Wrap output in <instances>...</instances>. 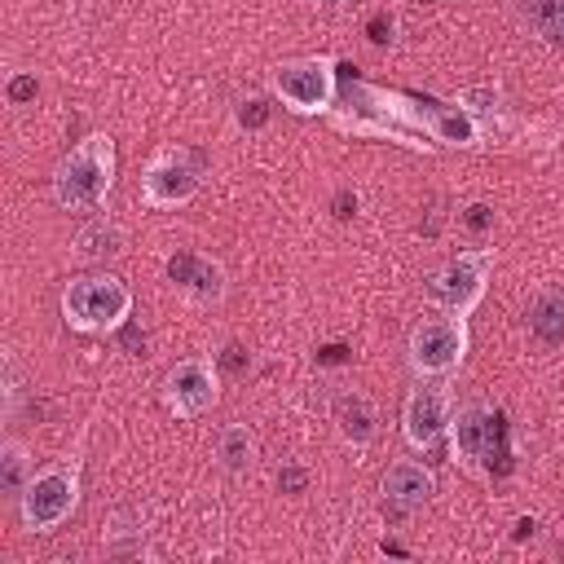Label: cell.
<instances>
[{
  "label": "cell",
  "instance_id": "6da1fadb",
  "mask_svg": "<svg viewBox=\"0 0 564 564\" xmlns=\"http://www.w3.org/2000/svg\"><path fill=\"white\" fill-rule=\"evenodd\" d=\"M335 123L357 137H388V141H405V145H427V141L471 145L480 137L476 119L463 106L423 101L414 93H388V88H375L361 79L339 84Z\"/></svg>",
  "mask_w": 564,
  "mask_h": 564
},
{
  "label": "cell",
  "instance_id": "7a4b0ae2",
  "mask_svg": "<svg viewBox=\"0 0 564 564\" xmlns=\"http://www.w3.org/2000/svg\"><path fill=\"white\" fill-rule=\"evenodd\" d=\"M110 185H115V141L106 132H88L53 167V203L62 212H88L106 203Z\"/></svg>",
  "mask_w": 564,
  "mask_h": 564
},
{
  "label": "cell",
  "instance_id": "3957f363",
  "mask_svg": "<svg viewBox=\"0 0 564 564\" xmlns=\"http://www.w3.org/2000/svg\"><path fill=\"white\" fill-rule=\"evenodd\" d=\"M62 317L84 335H115L132 317V291L110 273H84L62 286Z\"/></svg>",
  "mask_w": 564,
  "mask_h": 564
},
{
  "label": "cell",
  "instance_id": "277c9868",
  "mask_svg": "<svg viewBox=\"0 0 564 564\" xmlns=\"http://www.w3.org/2000/svg\"><path fill=\"white\" fill-rule=\"evenodd\" d=\"M405 357H410V370L419 379L454 375L467 357V322L458 313H427L423 322H414Z\"/></svg>",
  "mask_w": 564,
  "mask_h": 564
},
{
  "label": "cell",
  "instance_id": "5b68a950",
  "mask_svg": "<svg viewBox=\"0 0 564 564\" xmlns=\"http://www.w3.org/2000/svg\"><path fill=\"white\" fill-rule=\"evenodd\" d=\"M449 445H454V458H463L467 467H489V471L511 467L507 419L498 410H489L485 401H471L449 419Z\"/></svg>",
  "mask_w": 564,
  "mask_h": 564
},
{
  "label": "cell",
  "instance_id": "8992f818",
  "mask_svg": "<svg viewBox=\"0 0 564 564\" xmlns=\"http://www.w3.org/2000/svg\"><path fill=\"white\" fill-rule=\"evenodd\" d=\"M273 93L282 97L286 110L295 115H322V110H335V97H339V70H335V57H291L273 70Z\"/></svg>",
  "mask_w": 564,
  "mask_h": 564
},
{
  "label": "cell",
  "instance_id": "52a82bcc",
  "mask_svg": "<svg viewBox=\"0 0 564 564\" xmlns=\"http://www.w3.org/2000/svg\"><path fill=\"white\" fill-rule=\"evenodd\" d=\"M489 269H494V247H476V251H458L449 256L432 278H427V300L441 304L445 313L467 317L489 286Z\"/></svg>",
  "mask_w": 564,
  "mask_h": 564
},
{
  "label": "cell",
  "instance_id": "ba28073f",
  "mask_svg": "<svg viewBox=\"0 0 564 564\" xmlns=\"http://www.w3.org/2000/svg\"><path fill=\"white\" fill-rule=\"evenodd\" d=\"M75 502H79V471L57 463L26 480V489L18 494V516L31 533H48L75 511Z\"/></svg>",
  "mask_w": 564,
  "mask_h": 564
},
{
  "label": "cell",
  "instance_id": "9c48e42d",
  "mask_svg": "<svg viewBox=\"0 0 564 564\" xmlns=\"http://www.w3.org/2000/svg\"><path fill=\"white\" fill-rule=\"evenodd\" d=\"M203 185V154L189 145L159 150L141 172V203L145 207H181Z\"/></svg>",
  "mask_w": 564,
  "mask_h": 564
},
{
  "label": "cell",
  "instance_id": "30bf717a",
  "mask_svg": "<svg viewBox=\"0 0 564 564\" xmlns=\"http://www.w3.org/2000/svg\"><path fill=\"white\" fill-rule=\"evenodd\" d=\"M220 401V379L207 357H185L163 379V405L176 419H203Z\"/></svg>",
  "mask_w": 564,
  "mask_h": 564
},
{
  "label": "cell",
  "instance_id": "8fae6325",
  "mask_svg": "<svg viewBox=\"0 0 564 564\" xmlns=\"http://www.w3.org/2000/svg\"><path fill=\"white\" fill-rule=\"evenodd\" d=\"M449 419H454V401L441 383H419L410 397H405V410H401V432L405 441L427 454L436 449L445 436H449Z\"/></svg>",
  "mask_w": 564,
  "mask_h": 564
},
{
  "label": "cell",
  "instance_id": "7c38bea8",
  "mask_svg": "<svg viewBox=\"0 0 564 564\" xmlns=\"http://www.w3.org/2000/svg\"><path fill=\"white\" fill-rule=\"evenodd\" d=\"M163 273H167V282L176 291H185L198 304H212V300L225 295V269L203 251H172L163 260Z\"/></svg>",
  "mask_w": 564,
  "mask_h": 564
},
{
  "label": "cell",
  "instance_id": "4fadbf2b",
  "mask_svg": "<svg viewBox=\"0 0 564 564\" xmlns=\"http://www.w3.org/2000/svg\"><path fill=\"white\" fill-rule=\"evenodd\" d=\"M436 494V476L427 463H414V458H397L388 471H383V498L401 511H419L427 507Z\"/></svg>",
  "mask_w": 564,
  "mask_h": 564
},
{
  "label": "cell",
  "instance_id": "5bb4252c",
  "mask_svg": "<svg viewBox=\"0 0 564 564\" xmlns=\"http://www.w3.org/2000/svg\"><path fill=\"white\" fill-rule=\"evenodd\" d=\"M335 432L344 445H370L379 436V410L366 392H344L335 401Z\"/></svg>",
  "mask_w": 564,
  "mask_h": 564
},
{
  "label": "cell",
  "instance_id": "9a60e30c",
  "mask_svg": "<svg viewBox=\"0 0 564 564\" xmlns=\"http://www.w3.org/2000/svg\"><path fill=\"white\" fill-rule=\"evenodd\" d=\"M216 463L229 471V476H242L256 467V436L242 427V423H229L216 432Z\"/></svg>",
  "mask_w": 564,
  "mask_h": 564
},
{
  "label": "cell",
  "instance_id": "2e32d148",
  "mask_svg": "<svg viewBox=\"0 0 564 564\" xmlns=\"http://www.w3.org/2000/svg\"><path fill=\"white\" fill-rule=\"evenodd\" d=\"M529 330L542 344H564V291H538L529 304Z\"/></svg>",
  "mask_w": 564,
  "mask_h": 564
},
{
  "label": "cell",
  "instance_id": "e0dca14e",
  "mask_svg": "<svg viewBox=\"0 0 564 564\" xmlns=\"http://www.w3.org/2000/svg\"><path fill=\"white\" fill-rule=\"evenodd\" d=\"M123 251V229L115 220H93L75 234V256L79 260H110Z\"/></svg>",
  "mask_w": 564,
  "mask_h": 564
},
{
  "label": "cell",
  "instance_id": "ac0fdd59",
  "mask_svg": "<svg viewBox=\"0 0 564 564\" xmlns=\"http://www.w3.org/2000/svg\"><path fill=\"white\" fill-rule=\"evenodd\" d=\"M516 9L546 44H564V0H516Z\"/></svg>",
  "mask_w": 564,
  "mask_h": 564
},
{
  "label": "cell",
  "instance_id": "d6986e66",
  "mask_svg": "<svg viewBox=\"0 0 564 564\" xmlns=\"http://www.w3.org/2000/svg\"><path fill=\"white\" fill-rule=\"evenodd\" d=\"M26 445L22 441H4L0 445V489L9 494V498H18L22 489H26Z\"/></svg>",
  "mask_w": 564,
  "mask_h": 564
},
{
  "label": "cell",
  "instance_id": "ffe728a7",
  "mask_svg": "<svg viewBox=\"0 0 564 564\" xmlns=\"http://www.w3.org/2000/svg\"><path fill=\"white\" fill-rule=\"evenodd\" d=\"M269 115H273V110H269V101H264V97H247V101H238V123H242V128H251V132H256V128H264V123H269Z\"/></svg>",
  "mask_w": 564,
  "mask_h": 564
},
{
  "label": "cell",
  "instance_id": "44dd1931",
  "mask_svg": "<svg viewBox=\"0 0 564 564\" xmlns=\"http://www.w3.org/2000/svg\"><path fill=\"white\" fill-rule=\"evenodd\" d=\"M40 93V79L31 75V70H22V75H13L9 84H4V97L13 101V106H22V101H31Z\"/></svg>",
  "mask_w": 564,
  "mask_h": 564
},
{
  "label": "cell",
  "instance_id": "7402d4cb",
  "mask_svg": "<svg viewBox=\"0 0 564 564\" xmlns=\"http://www.w3.org/2000/svg\"><path fill=\"white\" fill-rule=\"evenodd\" d=\"M304 485H308V471H304V467H282V471H278V489H282V494H300Z\"/></svg>",
  "mask_w": 564,
  "mask_h": 564
},
{
  "label": "cell",
  "instance_id": "603a6c76",
  "mask_svg": "<svg viewBox=\"0 0 564 564\" xmlns=\"http://www.w3.org/2000/svg\"><path fill=\"white\" fill-rule=\"evenodd\" d=\"M335 216H339V220L357 216V189H339V198H335Z\"/></svg>",
  "mask_w": 564,
  "mask_h": 564
},
{
  "label": "cell",
  "instance_id": "cb8c5ba5",
  "mask_svg": "<svg viewBox=\"0 0 564 564\" xmlns=\"http://www.w3.org/2000/svg\"><path fill=\"white\" fill-rule=\"evenodd\" d=\"M467 225H471L476 234L489 229V207H485V203H471V207H467Z\"/></svg>",
  "mask_w": 564,
  "mask_h": 564
},
{
  "label": "cell",
  "instance_id": "d4e9b609",
  "mask_svg": "<svg viewBox=\"0 0 564 564\" xmlns=\"http://www.w3.org/2000/svg\"><path fill=\"white\" fill-rule=\"evenodd\" d=\"M388 31H392V22H383V18L370 22V40H375V44H388Z\"/></svg>",
  "mask_w": 564,
  "mask_h": 564
},
{
  "label": "cell",
  "instance_id": "484cf974",
  "mask_svg": "<svg viewBox=\"0 0 564 564\" xmlns=\"http://www.w3.org/2000/svg\"><path fill=\"white\" fill-rule=\"evenodd\" d=\"M225 352H229V357H225V361H229V366H234V370H238V366H242V348H238V344H234V348H225Z\"/></svg>",
  "mask_w": 564,
  "mask_h": 564
},
{
  "label": "cell",
  "instance_id": "4316f807",
  "mask_svg": "<svg viewBox=\"0 0 564 564\" xmlns=\"http://www.w3.org/2000/svg\"><path fill=\"white\" fill-rule=\"evenodd\" d=\"M322 4H344V0H322Z\"/></svg>",
  "mask_w": 564,
  "mask_h": 564
}]
</instances>
